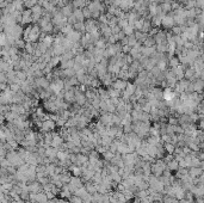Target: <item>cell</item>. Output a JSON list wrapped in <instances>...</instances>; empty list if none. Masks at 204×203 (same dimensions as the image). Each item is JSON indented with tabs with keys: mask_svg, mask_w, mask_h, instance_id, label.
Returning a JSON list of instances; mask_svg holds the SVG:
<instances>
[{
	"mask_svg": "<svg viewBox=\"0 0 204 203\" xmlns=\"http://www.w3.org/2000/svg\"><path fill=\"white\" fill-rule=\"evenodd\" d=\"M84 187H85V185H84V180L80 179L79 177H75V176L72 177L70 182L68 183V188H69V190H70L73 194H75L77 190L81 189Z\"/></svg>",
	"mask_w": 204,
	"mask_h": 203,
	"instance_id": "6da1fadb",
	"label": "cell"
},
{
	"mask_svg": "<svg viewBox=\"0 0 204 203\" xmlns=\"http://www.w3.org/2000/svg\"><path fill=\"white\" fill-rule=\"evenodd\" d=\"M49 89L54 92L55 95H57V93H60V92H62L63 90H65V80L63 79H55L50 82V86H49Z\"/></svg>",
	"mask_w": 204,
	"mask_h": 203,
	"instance_id": "7a4b0ae2",
	"label": "cell"
},
{
	"mask_svg": "<svg viewBox=\"0 0 204 203\" xmlns=\"http://www.w3.org/2000/svg\"><path fill=\"white\" fill-rule=\"evenodd\" d=\"M136 89H137V86H136L135 84H133V82H128V85H127L125 90L123 91V93H122V98L124 99V100L129 102V100H130V98L135 95Z\"/></svg>",
	"mask_w": 204,
	"mask_h": 203,
	"instance_id": "3957f363",
	"label": "cell"
},
{
	"mask_svg": "<svg viewBox=\"0 0 204 203\" xmlns=\"http://www.w3.org/2000/svg\"><path fill=\"white\" fill-rule=\"evenodd\" d=\"M56 122L50 120L49 117H47L44 121L42 122V125H41V132L42 133H49V132H54L55 128H56Z\"/></svg>",
	"mask_w": 204,
	"mask_h": 203,
	"instance_id": "277c9868",
	"label": "cell"
},
{
	"mask_svg": "<svg viewBox=\"0 0 204 203\" xmlns=\"http://www.w3.org/2000/svg\"><path fill=\"white\" fill-rule=\"evenodd\" d=\"M161 27L165 29V30H172V27H176V20H174V16H173V12L172 14L168 13L163 17V25Z\"/></svg>",
	"mask_w": 204,
	"mask_h": 203,
	"instance_id": "5b68a950",
	"label": "cell"
},
{
	"mask_svg": "<svg viewBox=\"0 0 204 203\" xmlns=\"http://www.w3.org/2000/svg\"><path fill=\"white\" fill-rule=\"evenodd\" d=\"M75 104H78L79 107H85L87 104L86 93L81 92L80 90H78V87H75Z\"/></svg>",
	"mask_w": 204,
	"mask_h": 203,
	"instance_id": "8992f818",
	"label": "cell"
},
{
	"mask_svg": "<svg viewBox=\"0 0 204 203\" xmlns=\"http://www.w3.org/2000/svg\"><path fill=\"white\" fill-rule=\"evenodd\" d=\"M178 95L174 92L173 89L171 87H166L163 90V100H173L174 98H177Z\"/></svg>",
	"mask_w": 204,
	"mask_h": 203,
	"instance_id": "52a82bcc",
	"label": "cell"
},
{
	"mask_svg": "<svg viewBox=\"0 0 204 203\" xmlns=\"http://www.w3.org/2000/svg\"><path fill=\"white\" fill-rule=\"evenodd\" d=\"M141 53H142V55H143L145 57H154L158 52H156V48H155V47H143Z\"/></svg>",
	"mask_w": 204,
	"mask_h": 203,
	"instance_id": "ba28073f",
	"label": "cell"
},
{
	"mask_svg": "<svg viewBox=\"0 0 204 203\" xmlns=\"http://www.w3.org/2000/svg\"><path fill=\"white\" fill-rule=\"evenodd\" d=\"M128 85V81L127 80H123V79H116V80L112 82V87L118 90V91H124L125 87Z\"/></svg>",
	"mask_w": 204,
	"mask_h": 203,
	"instance_id": "9c48e42d",
	"label": "cell"
},
{
	"mask_svg": "<svg viewBox=\"0 0 204 203\" xmlns=\"http://www.w3.org/2000/svg\"><path fill=\"white\" fill-rule=\"evenodd\" d=\"M68 40H70L73 43H78V42H80L82 38V34L81 32H79V31H77V30H74V31H72L69 35L66 36Z\"/></svg>",
	"mask_w": 204,
	"mask_h": 203,
	"instance_id": "30bf717a",
	"label": "cell"
},
{
	"mask_svg": "<svg viewBox=\"0 0 204 203\" xmlns=\"http://www.w3.org/2000/svg\"><path fill=\"white\" fill-rule=\"evenodd\" d=\"M60 11L62 12V14L65 16V17H70V16H73L74 13V6H73V4L70 2V4H67L66 6H63L62 9H60Z\"/></svg>",
	"mask_w": 204,
	"mask_h": 203,
	"instance_id": "8fae6325",
	"label": "cell"
},
{
	"mask_svg": "<svg viewBox=\"0 0 204 203\" xmlns=\"http://www.w3.org/2000/svg\"><path fill=\"white\" fill-rule=\"evenodd\" d=\"M23 20H22V24H29L32 22V11L30 9H25L23 12Z\"/></svg>",
	"mask_w": 204,
	"mask_h": 203,
	"instance_id": "7c38bea8",
	"label": "cell"
},
{
	"mask_svg": "<svg viewBox=\"0 0 204 203\" xmlns=\"http://www.w3.org/2000/svg\"><path fill=\"white\" fill-rule=\"evenodd\" d=\"M193 82V89H195V92L197 93H202L204 92V81L199 78V79H196V80L192 81Z\"/></svg>",
	"mask_w": 204,
	"mask_h": 203,
	"instance_id": "4fadbf2b",
	"label": "cell"
},
{
	"mask_svg": "<svg viewBox=\"0 0 204 203\" xmlns=\"http://www.w3.org/2000/svg\"><path fill=\"white\" fill-rule=\"evenodd\" d=\"M193 68H195V71L197 72V73H202L204 71V61L202 60V57L201 59H197L195 62H193Z\"/></svg>",
	"mask_w": 204,
	"mask_h": 203,
	"instance_id": "5bb4252c",
	"label": "cell"
},
{
	"mask_svg": "<svg viewBox=\"0 0 204 203\" xmlns=\"http://www.w3.org/2000/svg\"><path fill=\"white\" fill-rule=\"evenodd\" d=\"M152 92L158 100H163V90L161 87H152Z\"/></svg>",
	"mask_w": 204,
	"mask_h": 203,
	"instance_id": "9a60e30c",
	"label": "cell"
},
{
	"mask_svg": "<svg viewBox=\"0 0 204 203\" xmlns=\"http://www.w3.org/2000/svg\"><path fill=\"white\" fill-rule=\"evenodd\" d=\"M167 164V169L170 170V171H178L179 170V161H178L176 158H173L172 160H170L168 162H166Z\"/></svg>",
	"mask_w": 204,
	"mask_h": 203,
	"instance_id": "2e32d148",
	"label": "cell"
},
{
	"mask_svg": "<svg viewBox=\"0 0 204 203\" xmlns=\"http://www.w3.org/2000/svg\"><path fill=\"white\" fill-rule=\"evenodd\" d=\"M203 172L204 171L202 170V167H190V170H189V173L192 178H198Z\"/></svg>",
	"mask_w": 204,
	"mask_h": 203,
	"instance_id": "e0dca14e",
	"label": "cell"
},
{
	"mask_svg": "<svg viewBox=\"0 0 204 203\" xmlns=\"http://www.w3.org/2000/svg\"><path fill=\"white\" fill-rule=\"evenodd\" d=\"M135 37L137 38V41H138V42L143 43L145 41H146L147 38H148V37H149V34H146V32H142V31H137V30H136Z\"/></svg>",
	"mask_w": 204,
	"mask_h": 203,
	"instance_id": "ac0fdd59",
	"label": "cell"
},
{
	"mask_svg": "<svg viewBox=\"0 0 204 203\" xmlns=\"http://www.w3.org/2000/svg\"><path fill=\"white\" fill-rule=\"evenodd\" d=\"M108 92H109L110 98H121V97H122V91H118V90L113 89L112 86H111V87H109Z\"/></svg>",
	"mask_w": 204,
	"mask_h": 203,
	"instance_id": "d6986e66",
	"label": "cell"
},
{
	"mask_svg": "<svg viewBox=\"0 0 204 203\" xmlns=\"http://www.w3.org/2000/svg\"><path fill=\"white\" fill-rule=\"evenodd\" d=\"M113 140H115V139H112V137H110L109 135L103 136V137H102V145L109 148L110 146H111V145L113 143Z\"/></svg>",
	"mask_w": 204,
	"mask_h": 203,
	"instance_id": "ffe728a7",
	"label": "cell"
},
{
	"mask_svg": "<svg viewBox=\"0 0 204 203\" xmlns=\"http://www.w3.org/2000/svg\"><path fill=\"white\" fill-rule=\"evenodd\" d=\"M163 147H165L166 152H167L168 154H174V152H176V149H177V146H176L174 143H171V142L163 143Z\"/></svg>",
	"mask_w": 204,
	"mask_h": 203,
	"instance_id": "44dd1931",
	"label": "cell"
},
{
	"mask_svg": "<svg viewBox=\"0 0 204 203\" xmlns=\"http://www.w3.org/2000/svg\"><path fill=\"white\" fill-rule=\"evenodd\" d=\"M74 17L77 18V20L78 22H85V16H84V12H82V10L80 9H77V10H74Z\"/></svg>",
	"mask_w": 204,
	"mask_h": 203,
	"instance_id": "7402d4cb",
	"label": "cell"
},
{
	"mask_svg": "<svg viewBox=\"0 0 204 203\" xmlns=\"http://www.w3.org/2000/svg\"><path fill=\"white\" fill-rule=\"evenodd\" d=\"M74 30L79 31V32H86V27H85V22H77L74 25Z\"/></svg>",
	"mask_w": 204,
	"mask_h": 203,
	"instance_id": "603a6c76",
	"label": "cell"
},
{
	"mask_svg": "<svg viewBox=\"0 0 204 203\" xmlns=\"http://www.w3.org/2000/svg\"><path fill=\"white\" fill-rule=\"evenodd\" d=\"M72 177L73 176H70L67 171H66V172H63V173H61V175H60V180H61L63 184H68V183L70 182Z\"/></svg>",
	"mask_w": 204,
	"mask_h": 203,
	"instance_id": "cb8c5ba5",
	"label": "cell"
},
{
	"mask_svg": "<svg viewBox=\"0 0 204 203\" xmlns=\"http://www.w3.org/2000/svg\"><path fill=\"white\" fill-rule=\"evenodd\" d=\"M168 66H170L171 68H176V67H178V66H180V61H179V59H178V57H174V56L170 57Z\"/></svg>",
	"mask_w": 204,
	"mask_h": 203,
	"instance_id": "d4e9b609",
	"label": "cell"
},
{
	"mask_svg": "<svg viewBox=\"0 0 204 203\" xmlns=\"http://www.w3.org/2000/svg\"><path fill=\"white\" fill-rule=\"evenodd\" d=\"M59 62H61V57H60V56H53V59L50 60V62H49L48 65L54 69V68L57 66V63H59Z\"/></svg>",
	"mask_w": 204,
	"mask_h": 203,
	"instance_id": "484cf974",
	"label": "cell"
},
{
	"mask_svg": "<svg viewBox=\"0 0 204 203\" xmlns=\"http://www.w3.org/2000/svg\"><path fill=\"white\" fill-rule=\"evenodd\" d=\"M155 45H156V42L154 40V37H150V36L143 42V47H155Z\"/></svg>",
	"mask_w": 204,
	"mask_h": 203,
	"instance_id": "4316f807",
	"label": "cell"
},
{
	"mask_svg": "<svg viewBox=\"0 0 204 203\" xmlns=\"http://www.w3.org/2000/svg\"><path fill=\"white\" fill-rule=\"evenodd\" d=\"M113 157H115V153H112L110 149L109 150H106L105 153H103V158H104L105 161H111Z\"/></svg>",
	"mask_w": 204,
	"mask_h": 203,
	"instance_id": "83f0119b",
	"label": "cell"
},
{
	"mask_svg": "<svg viewBox=\"0 0 204 203\" xmlns=\"http://www.w3.org/2000/svg\"><path fill=\"white\" fill-rule=\"evenodd\" d=\"M123 31H124L125 36H131V35L135 34V27H133V25H128Z\"/></svg>",
	"mask_w": 204,
	"mask_h": 203,
	"instance_id": "f1b7e54d",
	"label": "cell"
},
{
	"mask_svg": "<svg viewBox=\"0 0 204 203\" xmlns=\"http://www.w3.org/2000/svg\"><path fill=\"white\" fill-rule=\"evenodd\" d=\"M197 114L201 116V117H204V99L199 102L198 107H197Z\"/></svg>",
	"mask_w": 204,
	"mask_h": 203,
	"instance_id": "f546056e",
	"label": "cell"
},
{
	"mask_svg": "<svg viewBox=\"0 0 204 203\" xmlns=\"http://www.w3.org/2000/svg\"><path fill=\"white\" fill-rule=\"evenodd\" d=\"M37 4H38V0H27V2H25V9H30L31 10Z\"/></svg>",
	"mask_w": 204,
	"mask_h": 203,
	"instance_id": "4dcf8cb0",
	"label": "cell"
},
{
	"mask_svg": "<svg viewBox=\"0 0 204 203\" xmlns=\"http://www.w3.org/2000/svg\"><path fill=\"white\" fill-rule=\"evenodd\" d=\"M82 12H84V16H85V18H86V19H91V18H92V12L88 10V7H87V6L82 9Z\"/></svg>",
	"mask_w": 204,
	"mask_h": 203,
	"instance_id": "1f68e13d",
	"label": "cell"
},
{
	"mask_svg": "<svg viewBox=\"0 0 204 203\" xmlns=\"http://www.w3.org/2000/svg\"><path fill=\"white\" fill-rule=\"evenodd\" d=\"M129 25V22H128V19H120V22H118V27H121L122 30H124L125 27Z\"/></svg>",
	"mask_w": 204,
	"mask_h": 203,
	"instance_id": "d6a6232c",
	"label": "cell"
},
{
	"mask_svg": "<svg viewBox=\"0 0 204 203\" xmlns=\"http://www.w3.org/2000/svg\"><path fill=\"white\" fill-rule=\"evenodd\" d=\"M128 37H129V45H130V47H134L136 43L138 42L137 38L135 37V34H134V35H131V36H128Z\"/></svg>",
	"mask_w": 204,
	"mask_h": 203,
	"instance_id": "836d02e7",
	"label": "cell"
},
{
	"mask_svg": "<svg viewBox=\"0 0 204 203\" xmlns=\"http://www.w3.org/2000/svg\"><path fill=\"white\" fill-rule=\"evenodd\" d=\"M69 202L70 203H84V201H82L79 196L75 195V196H72V197L69 198Z\"/></svg>",
	"mask_w": 204,
	"mask_h": 203,
	"instance_id": "e575fe53",
	"label": "cell"
},
{
	"mask_svg": "<svg viewBox=\"0 0 204 203\" xmlns=\"http://www.w3.org/2000/svg\"><path fill=\"white\" fill-rule=\"evenodd\" d=\"M168 124H171V125H178V124H179V118L171 116V117L168 118Z\"/></svg>",
	"mask_w": 204,
	"mask_h": 203,
	"instance_id": "d590c367",
	"label": "cell"
},
{
	"mask_svg": "<svg viewBox=\"0 0 204 203\" xmlns=\"http://www.w3.org/2000/svg\"><path fill=\"white\" fill-rule=\"evenodd\" d=\"M159 31H160V27H152V30L149 31V36L150 37H154Z\"/></svg>",
	"mask_w": 204,
	"mask_h": 203,
	"instance_id": "8d00e7d4",
	"label": "cell"
},
{
	"mask_svg": "<svg viewBox=\"0 0 204 203\" xmlns=\"http://www.w3.org/2000/svg\"><path fill=\"white\" fill-rule=\"evenodd\" d=\"M111 30H112V35H117L118 32H121V31H122V29L118 27V25H116V27H111Z\"/></svg>",
	"mask_w": 204,
	"mask_h": 203,
	"instance_id": "74e56055",
	"label": "cell"
},
{
	"mask_svg": "<svg viewBox=\"0 0 204 203\" xmlns=\"http://www.w3.org/2000/svg\"><path fill=\"white\" fill-rule=\"evenodd\" d=\"M77 22H78V20H77V18L74 17V14H73V16H70V17H68V23H69V24L74 25Z\"/></svg>",
	"mask_w": 204,
	"mask_h": 203,
	"instance_id": "f35d334b",
	"label": "cell"
},
{
	"mask_svg": "<svg viewBox=\"0 0 204 203\" xmlns=\"http://www.w3.org/2000/svg\"><path fill=\"white\" fill-rule=\"evenodd\" d=\"M199 129L204 132V117H202L201 121H199Z\"/></svg>",
	"mask_w": 204,
	"mask_h": 203,
	"instance_id": "ab89813d",
	"label": "cell"
},
{
	"mask_svg": "<svg viewBox=\"0 0 204 203\" xmlns=\"http://www.w3.org/2000/svg\"><path fill=\"white\" fill-rule=\"evenodd\" d=\"M177 1L180 4V5H186V4L189 2V0H177Z\"/></svg>",
	"mask_w": 204,
	"mask_h": 203,
	"instance_id": "60d3db41",
	"label": "cell"
},
{
	"mask_svg": "<svg viewBox=\"0 0 204 203\" xmlns=\"http://www.w3.org/2000/svg\"><path fill=\"white\" fill-rule=\"evenodd\" d=\"M146 1H147L148 4H153V2H158L159 0H146Z\"/></svg>",
	"mask_w": 204,
	"mask_h": 203,
	"instance_id": "b9f144b4",
	"label": "cell"
},
{
	"mask_svg": "<svg viewBox=\"0 0 204 203\" xmlns=\"http://www.w3.org/2000/svg\"><path fill=\"white\" fill-rule=\"evenodd\" d=\"M27 203H38V202H36V201H34V200H27Z\"/></svg>",
	"mask_w": 204,
	"mask_h": 203,
	"instance_id": "7bdbcfd3",
	"label": "cell"
},
{
	"mask_svg": "<svg viewBox=\"0 0 204 203\" xmlns=\"http://www.w3.org/2000/svg\"><path fill=\"white\" fill-rule=\"evenodd\" d=\"M201 79H202V80L204 81V71L202 72V73H201Z\"/></svg>",
	"mask_w": 204,
	"mask_h": 203,
	"instance_id": "ee69618b",
	"label": "cell"
},
{
	"mask_svg": "<svg viewBox=\"0 0 204 203\" xmlns=\"http://www.w3.org/2000/svg\"><path fill=\"white\" fill-rule=\"evenodd\" d=\"M202 60H203V61H204V53H203V54H202Z\"/></svg>",
	"mask_w": 204,
	"mask_h": 203,
	"instance_id": "f6af8a7d",
	"label": "cell"
}]
</instances>
